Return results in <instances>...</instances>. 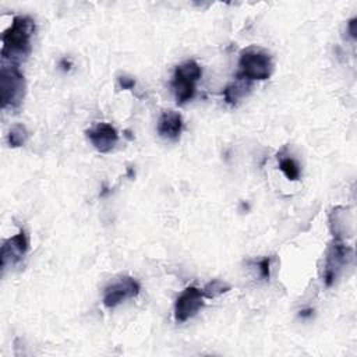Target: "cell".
<instances>
[{
    "mask_svg": "<svg viewBox=\"0 0 357 357\" xmlns=\"http://www.w3.org/2000/svg\"><path fill=\"white\" fill-rule=\"evenodd\" d=\"M29 137V132L26 130L25 126L22 124H14L11 127V130L8 131V135H7V141H8V145L11 148H18V146H22L26 139Z\"/></svg>",
    "mask_w": 357,
    "mask_h": 357,
    "instance_id": "7c38bea8",
    "label": "cell"
},
{
    "mask_svg": "<svg viewBox=\"0 0 357 357\" xmlns=\"http://www.w3.org/2000/svg\"><path fill=\"white\" fill-rule=\"evenodd\" d=\"M141 286L139 283L131 276H121L116 282H112L109 286L105 287L103 293V304L107 308L117 307L123 301L128 298H134L139 294Z\"/></svg>",
    "mask_w": 357,
    "mask_h": 357,
    "instance_id": "8992f818",
    "label": "cell"
},
{
    "mask_svg": "<svg viewBox=\"0 0 357 357\" xmlns=\"http://www.w3.org/2000/svg\"><path fill=\"white\" fill-rule=\"evenodd\" d=\"M312 312H314V310H312V308L301 310V311H300V317H301V318H307V317H311V315H312Z\"/></svg>",
    "mask_w": 357,
    "mask_h": 357,
    "instance_id": "d6986e66",
    "label": "cell"
},
{
    "mask_svg": "<svg viewBox=\"0 0 357 357\" xmlns=\"http://www.w3.org/2000/svg\"><path fill=\"white\" fill-rule=\"evenodd\" d=\"M356 21H357V18H351L350 21H349V33H350V36L351 38H356Z\"/></svg>",
    "mask_w": 357,
    "mask_h": 357,
    "instance_id": "e0dca14e",
    "label": "cell"
},
{
    "mask_svg": "<svg viewBox=\"0 0 357 357\" xmlns=\"http://www.w3.org/2000/svg\"><path fill=\"white\" fill-rule=\"evenodd\" d=\"M279 169L283 172V174L294 181L300 177V167H298V163L293 159V158H280L279 159Z\"/></svg>",
    "mask_w": 357,
    "mask_h": 357,
    "instance_id": "5bb4252c",
    "label": "cell"
},
{
    "mask_svg": "<svg viewBox=\"0 0 357 357\" xmlns=\"http://www.w3.org/2000/svg\"><path fill=\"white\" fill-rule=\"evenodd\" d=\"M273 73L272 56L259 47H247L241 50L238 59V73L237 79L245 81H264L268 79Z\"/></svg>",
    "mask_w": 357,
    "mask_h": 357,
    "instance_id": "7a4b0ae2",
    "label": "cell"
},
{
    "mask_svg": "<svg viewBox=\"0 0 357 357\" xmlns=\"http://www.w3.org/2000/svg\"><path fill=\"white\" fill-rule=\"evenodd\" d=\"M119 85L123 89H132L135 86V79L128 75H120L119 77Z\"/></svg>",
    "mask_w": 357,
    "mask_h": 357,
    "instance_id": "2e32d148",
    "label": "cell"
},
{
    "mask_svg": "<svg viewBox=\"0 0 357 357\" xmlns=\"http://www.w3.org/2000/svg\"><path fill=\"white\" fill-rule=\"evenodd\" d=\"M229 290H230V286L226 282L219 280V279H213L202 289V294L206 298H215V297H219L220 294H223Z\"/></svg>",
    "mask_w": 357,
    "mask_h": 357,
    "instance_id": "4fadbf2b",
    "label": "cell"
},
{
    "mask_svg": "<svg viewBox=\"0 0 357 357\" xmlns=\"http://www.w3.org/2000/svg\"><path fill=\"white\" fill-rule=\"evenodd\" d=\"M258 268H259V273H261V276L264 278V279H269V276H271V258L268 257V258H264V259H261L259 262H258Z\"/></svg>",
    "mask_w": 357,
    "mask_h": 357,
    "instance_id": "9a60e30c",
    "label": "cell"
},
{
    "mask_svg": "<svg viewBox=\"0 0 357 357\" xmlns=\"http://www.w3.org/2000/svg\"><path fill=\"white\" fill-rule=\"evenodd\" d=\"M35 32V21L26 15H17L1 36V56L14 64L31 53V39Z\"/></svg>",
    "mask_w": 357,
    "mask_h": 357,
    "instance_id": "6da1fadb",
    "label": "cell"
},
{
    "mask_svg": "<svg viewBox=\"0 0 357 357\" xmlns=\"http://www.w3.org/2000/svg\"><path fill=\"white\" fill-rule=\"evenodd\" d=\"M60 67H61V70H63V71H68V70H70V67H71V61H70V60H67V59H61V61H60Z\"/></svg>",
    "mask_w": 357,
    "mask_h": 357,
    "instance_id": "ac0fdd59",
    "label": "cell"
},
{
    "mask_svg": "<svg viewBox=\"0 0 357 357\" xmlns=\"http://www.w3.org/2000/svg\"><path fill=\"white\" fill-rule=\"evenodd\" d=\"M204 307V294L195 286L185 287L174 303V319L185 322Z\"/></svg>",
    "mask_w": 357,
    "mask_h": 357,
    "instance_id": "52a82bcc",
    "label": "cell"
},
{
    "mask_svg": "<svg viewBox=\"0 0 357 357\" xmlns=\"http://www.w3.org/2000/svg\"><path fill=\"white\" fill-rule=\"evenodd\" d=\"M85 134L93 148L100 153L110 152L119 141L117 130L109 123H98L88 128Z\"/></svg>",
    "mask_w": 357,
    "mask_h": 357,
    "instance_id": "9c48e42d",
    "label": "cell"
},
{
    "mask_svg": "<svg viewBox=\"0 0 357 357\" xmlns=\"http://www.w3.org/2000/svg\"><path fill=\"white\" fill-rule=\"evenodd\" d=\"M29 241L24 229H20L17 234L7 238L1 245V269L18 264L28 252Z\"/></svg>",
    "mask_w": 357,
    "mask_h": 357,
    "instance_id": "ba28073f",
    "label": "cell"
},
{
    "mask_svg": "<svg viewBox=\"0 0 357 357\" xmlns=\"http://www.w3.org/2000/svg\"><path fill=\"white\" fill-rule=\"evenodd\" d=\"M250 82L245 79H237L236 82L227 85L223 89V96L226 103L229 105H236L241 98H244L250 92Z\"/></svg>",
    "mask_w": 357,
    "mask_h": 357,
    "instance_id": "8fae6325",
    "label": "cell"
},
{
    "mask_svg": "<svg viewBox=\"0 0 357 357\" xmlns=\"http://www.w3.org/2000/svg\"><path fill=\"white\" fill-rule=\"evenodd\" d=\"M202 70L194 60L178 64L174 70L172 86L177 105H184L195 95V82L201 78Z\"/></svg>",
    "mask_w": 357,
    "mask_h": 357,
    "instance_id": "277c9868",
    "label": "cell"
},
{
    "mask_svg": "<svg viewBox=\"0 0 357 357\" xmlns=\"http://www.w3.org/2000/svg\"><path fill=\"white\" fill-rule=\"evenodd\" d=\"M351 255H353L351 247L344 244L342 238H333L325 257V266L322 273V280L325 286L331 287L336 282L343 266L349 262Z\"/></svg>",
    "mask_w": 357,
    "mask_h": 357,
    "instance_id": "5b68a950",
    "label": "cell"
},
{
    "mask_svg": "<svg viewBox=\"0 0 357 357\" xmlns=\"http://www.w3.org/2000/svg\"><path fill=\"white\" fill-rule=\"evenodd\" d=\"M25 78L17 64L3 66L0 70V100L1 107L15 109L25 96Z\"/></svg>",
    "mask_w": 357,
    "mask_h": 357,
    "instance_id": "3957f363",
    "label": "cell"
},
{
    "mask_svg": "<svg viewBox=\"0 0 357 357\" xmlns=\"http://www.w3.org/2000/svg\"><path fill=\"white\" fill-rule=\"evenodd\" d=\"M183 130V119L177 112H163L158 120V134L165 139H176Z\"/></svg>",
    "mask_w": 357,
    "mask_h": 357,
    "instance_id": "30bf717a",
    "label": "cell"
}]
</instances>
